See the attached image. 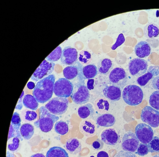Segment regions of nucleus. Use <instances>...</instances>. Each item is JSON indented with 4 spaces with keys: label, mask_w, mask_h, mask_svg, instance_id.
I'll list each match as a JSON object with an SVG mask.
<instances>
[{
    "label": "nucleus",
    "mask_w": 159,
    "mask_h": 157,
    "mask_svg": "<svg viewBox=\"0 0 159 157\" xmlns=\"http://www.w3.org/2000/svg\"><path fill=\"white\" fill-rule=\"evenodd\" d=\"M116 121L115 117L112 114L104 113L98 117L96 123L101 126L109 127L114 125Z\"/></svg>",
    "instance_id": "nucleus-22"
},
{
    "label": "nucleus",
    "mask_w": 159,
    "mask_h": 157,
    "mask_svg": "<svg viewBox=\"0 0 159 157\" xmlns=\"http://www.w3.org/2000/svg\"><path fill=\"white\" fill-rule=\"evenodd\" d=\"M17 137L20 139L21 141L23 140V138L20 132L19 129H14L11 124L9 128L7 140L12 138Z\"/></svg>",
    "instance_id": "nucleus-36"
},
{
    "label": "nucleus",
    "mask_w": 159,
    "mask_h": 157,
    "mask_svg": "<svg viewBox=\"0 0 159 157\" xmlns=\"http://www.w3.org/2000/svg\"><path fill=\"white\" fill-rule=\"evenodd\" d=\"M141 118L152 127L159 126V112L150 106H146L142 110Z\"/></svg>",
    "instance_id": "nucleus-7"
},
{
    "label": "nucleus",
    "mask_w": 159,
    "mask_h": 157,
    "mask_svg": "<svg viewBox=\"0 0 159 157\" xmlns=\"http://www.w3.org/2000/svg\"><path fill=\"white\" fill-rule=\"evenodd\" d=\"M139 144L135 134L129 132L125 134L122 138L121 147L123 151L133 153L136 151Z\"/></svg>",
    "instance_id": "nucleus-12"
},
{
    "label": "nucleus",
    "mask_w": 159,
    "mask_h": 157,
    "mask_svg": "<svg viewBox=\"0 0 159 157\" xmlns=\"http://www.w3.org/2000/svg\"><path fill=\"white\" fill-rule=\"evenodd\" d=\"M113 157H137L133 153L125 151L123 150L120 151L117 153Z\"/></svg>",
    "instance_id": "nucleus-40"
},
{
    "label": "nucleus",
    "mask_w": 159,
    "mask_h": 157,
    "mask_svg": "<svg viewBox=\"0 0 159 157\" xmlns=\"http://www.w3.org/2000/svg\"><path fill=\"white\" fill-rule=\"evenodd\" d=\"M137 150L138 154L142 156L147 155L149 152L148 145L143 143H140Z\"/></svg>",
    "instance_id": "nucleus-37"
},
{
    "label": "nucleus",
    "mask_w": 159,
    "mask_h": 157,
    "mask_svg": "<svg viewBox=\"0 0 159 157\" xmlns=\"http://www.w3.org/2000/svg\"><path fill=\"white\" fill-rule=\"evenodd\" d=\"M27 87L30 89H34L35 87L34 83L31 81L28 82L27 84Z\"/></svg>",
    "instance_id": "nucleus-47"
},
{
    "label": "nucleus",
    "mask_w": 159,
    "mask_h": 157,
    "mask_svg": "<svg viewBox=\"0 0 159 157\" xmlns=\"http://www.w3.org/2000/svg\"><path fill=\"white\" fill-rule=\"evenodd\" d=\"M94 80L93 79H89L88 80L87 84V87L88 89L91 90L94 89Z\"/></svg>",
    "instance_id": "nucleus-45"
},
{
    "label": "nucleus",
    "mask_w": 159,
    "mask_h": 157,
    "mask_svg": "<svg viewBox=\"0 0 159 157\" xmlns=\"http://www.w3.org/2000/svg\"><path fill=\"white\" fill-rule=\"evenodd\" d=\"M91 58V55L88 51L82 50L80 52L79 59L82 63L86 64L89 63Z\"/></svg>",
    "instance_id": "nucleus-35"
},
{
    "label": "nucleus",
    "mask_w": 159,
    "mask_h": 157,
    "mask_svg": "<svg viewBox=\"0 0 159 157\" xmlns=\"http://www.w3.org/2000/svg\"><path fill=\"white\" fill-rule=\"evenodd\" d=\"M152 85L154 89L159 90V76L155 77L153 79Z\"/></svg>",
    "instance_id": "nucleus-43"
},
{
    "label": "nucleus",
    "mask_w": 159,
    "mask_h": 157,
    "mask_svg": "<svg viewBox=\"0 0 159 157\" xmlns=\"http://www.w3.org/2000/svg\"><path fill=\"white\" fill-rule=\"evenodd\" d=\"M97 157H109L107 152L103 151L99 152L97 154Z\"/></svg>",
    "instance_id": "nucleus-46"
},
{
    "label": "nucleus",
    "mask_w": 159,
    "mask_h": 157,
    "mask_svg": "<svg viewBox=\"0 0 159 157\" xmlns=\"http://www.w3.org/2000/svg\"><path fill=\"white\" fill-rule=\"evenodd\" d=\"M113 64L109 58L101 59L98 62L97 67L99 73L106 75L108 74L112 69Z\"/></svg>",
    "instance_id": "nucleus-23"
},
{
    "label": "nucleus",
    "mask_w": 159,
    "mask_h": 157,
    "mask_svg": "<svg viewBox=\"0 0 159 157\" xmlns=\"http://www.w3.org/2000/svg\"><path fill=\"white\" fill-rule=\"evenodd\" d=\"M55 79L53 74H50L37 82L32 94L39 103H44L52 98L54 92Z\"/></svg>",
    "instance_id": "nucleus-1"
},
{
    "label": "nucleus",
    "mask_w": 159,
    "mask_h": 157,
    "mask_svg": "<svg viewBox=\"0 0 159 157\" xmlns=\"http://www.w3.org/2000/svg\"><path fill=\"white\" fill-rule=\"evenodd\" d=\"M24 91H23L20 96V97L18 102L17 103V105L15 108V109L19 110H21L22 109L23 107L22 100L23 96L24 95Z\"/></svg>",
    "instance_id": "nucleus-44"
},
{
    "label": "nucleus",
    "mask_w": 159,
    "mask_h": 157,
    "mask_svg": "<svg viewBox=\"0 0 159 157\" xmlns=\"http://www.w3.org/2000/svg\"><path fill=\"white\" fill-rule=\"evenodd\" d=\"M21 119L20 114L17 112L14 113L11 124L16 129H19L21 125Z\"/></svg>",
    "instance_id": "nucleus-34"
},
{
    "label": "nucleus",
    "mask_w": 159,
    "mask_h": 157,
    "mask_svg": "<svg viewBox=\"0 0 159 157\" xmlns=\"http://www.w3.org/2000/svg\"><path fill=\"white\" fill-rule=\"evenodd\" d=\"M148 63L144 59L136 58L131 60L129 62L128 68L130 73L133 76H141L146 73L148 69Z\"/></svg>",
    "instance_id": "nucleus-10"
},
{
    "label": "nucleus",
    "mask_w": 159,
    "mask_h": 157,
    "mask_svg": "<svg viewBox=\"0 0 159 157\" xmlns=\"http://www.w3.org/2000/svg\"><path fill=\"white\" fill-rule=\"evenodd\" d=\"M159 76V66H151L147 70V72L139 77L137 79L138 84L142 87H147L151 83L155 77Z\"/></svg>",
    "instance_id": "nucleus-13"
},
{
    "label": "nucleus",
    "mask_w": 159,
    "mask_h": 157,
    "mask_svg": "<svg viewBox=\"0 0 159 157\" xmlns=\"http://www.w3.org/2000/svg\"><path fill=\"white\" fill-rule=\"evenodd\" d=\"M68 101L66 98L57 97L52 98L45 105L51 113L60 115L64 113L68 107Z\"/></svg>",
    "instance_id": "nucleus-4"
},
{
    "label": "nucleus",
    "mask_w": 159,
    "mask_h": 157,
    "mask_svg": "<svg viewBox=\"0 0 159 157\" xmlns=\"http://www.w3.org/2000/svg\"><path fill=\"white\" fill-rule=\"evenodd\" d=\"M94 107L95 110L101 113H105L108 111L109 108V104L104 98H97L94 102Z\"/></svg>",
    "instance_id": "nucleus-26"
},
{
    "label": "nucleus",
    "mask_w": 159,
    "mask_h": 157,
    "mask_svg": "<svg viewBox=\"0 0 159 157\" xmlns=\"http://www.w3.org/2000/svg\"><path fill=\"white\" fill-rule=\"evenodd\" d=\"M149 103L152 107L159 111V90L152 93L149 97Z\"/></svg>",
    "instance_id": "nucleus-32"
},
{
    "label": "nucleus",
    "mask_w": 159,
    "mask_h": 157,
    "mask_svg": "<svg viewBox=\"0 0 159 157\" xmlns=\"http://www.w3.org/2000/svg\"><path fill=\"white\" fill-rule=\"evenodd\" d=\"M109 78L110 84L122 88L126 84L127 75L123 68L116 67L110 72Z\"/></svg>",
    "instance_id": "nucleus-8"
},
{
    "label": "nucleus",
    "mask_w": 159,
    "mask_h": 157,
    "mask_svg": "<svg viewBox=\"0 0 159 157\" xmlns=\"http://www.w3.org/2000/svg\"><path fill=\"white\" fill-rule=\"evenodd\" d=\"M23 103L25 107L33 110H36L39 106L38 102L36 99L30 94L26 95L24 96Z\"/></svg>",
    "instance_id": "nucleus-28"
},
{
    "label": "nucleus",
    "mask_w": 159,
    "mask_h": 157,
    "mask_svg": "<svg viewBox=\"0 0 159 157\" xmlns=\"http://www.w3.org/2000/svg\"><path fill=\"white\" fill-rule=\"evenodd\" d=\"M78 59V52L77 50L70 46L65 47L62 51L61 61L66 65H72L74 64Z\"/></svg>",
    "instance_id": "nucleus-14"
},
{
    "label": "nucleus",
    "mask_w": 159,
    "mask_h": 157,
    "mask_svg": "<svg viewBox=\"0 0 159 157\" xmlns=\"http://www.w3.org/2000/svg\"><path fill=\"white\" fill-rule=\"evenodd\" d=\"M70 97L74 103L77 104L82 105L89 101L90 94L87 86L80 83L74 87Z\"/></svg>",
    "instance_id": "nucleus-5"
},
{
    "label": "nucleus",
    "mask_w": 159,
    "mask_h": 157,
    "mask_svg": "<svg viewBox=\"0 0 159 157\" xmlns=\"http://www.w3.org/2000/svg\"><path fill=\"white\" fill-rule=\"evenodd\" d=\"M136 135L142 143H148L153 138L154 133L152 128L144 123L138 124L135 128Z\"/></svg>",
    "instance_id": "nucleus-11"
},
{
    "label": "nucleus",
    "mask_w": 159,
    "mask_h": 157,
    "mask_svg": "<svg viewBox=\"0 0 159 157\" xmlns=\"http://www.w3.org/2000/svg\"><path fill=\"white\" fill-rule=\"evenodd\" d=\"M55 65L54 62L44 60L34 72L30 79L37 82L50 75L54 70Z\"/></svg>",
    "instance_id": "nucleus-9"
},
{
    "label": "nucleus",
    "mask_w": 159,
    "mask_h": 157,
    "mask_svg": "<svg viewBox=\"0 0 159 157\" xmlns=\"http://www.w3.org/2000/svg\"><path fill=\"white\" fill-rule=\"evenodd\" d=\"M12 142V143L8 145V148L10 151H14L18 148L19 146L20 140L18 138L15 137L13 138Z\"/></svg>",
    "instance_id": "nucleus-39"
},
{
    "label": "nucleus",
    "mask_w": 159,
    "mask_h": 157,
    "mask_svg": "<svg viewBox=\"0 0 159 157\" xmlns=\"http://www.w3.org/2000/svg\"><path fill=\"white\" fill-rule=\"evenodd\" d=\"M143 33L145 36L148 39H153L159 35V28L155 24L150 23L144 27Z\"/></svg>",
    "instance_id": "nucleus-25"
},
{
    "label": "nucleus",
    "mask_w": 159,
    "mask_h": 157,
    "mask_svg": "<svg viewBox=\"0 0 159 157\" xmlns=\"http://www.w3.org/2000/svg\"><path fill=\"white\" fill-rule=\"evenodd\" d=\"M54 130L57 133L61 135H64L68 132L69 130L68 126L66 122L60 121L55 123Z\"/></svg>",
    "instance_id": "nucleus-31"
},
{
    "label": "nucleus",
    "mask_w": 159,
    "mask_h": 157,
    "mask_svg": "<svg viewBox=\"0 0 159 157\" xmlns=\"http://www.w3.org/2000/svg\"><path fill=\"white\" fill-rule=\"evenodd\" d=\"M104 145V142L99 138H97L92 143V146L93 148L97 150L102 149Z\"/></svg>",
    "instance_id": "nucleus-42"
},
{
    "label": "nucleus",
    "mask_w": 159,
    "mask_h": 157,
    "mask_svg": "<svg viewBox=\"0 0 159 157\" xmlns=\"http://www.w3.org/2000/svg\"><path fill=\"white\" fill-rule=\"evenodd\" d=\"M90 157H94V156L92 155V156H90Z\"/></svg>",
    "instance_id": "nucleus-51"
},
{
    "label": "nucleus",
    "mask_w": 159,
    "mask_h": 157,
    "mask_svg": "<svg viewBox=\"0 0 159 157\" xmlns=\"http://www.w3.org/2000/svg\"><path fill=\"white\" fill-rule=\"evenodd\" d=\"M122 96L124 100L127 104L136 106L142 102L143 94L139 87L135 85H129L123 89Z\"/></svg>",
    "instance_id": "nucleus-3"
},
{
    "label": "nucleus",
    "mask_w": 159,
    "mask_h": 157,
    "mask_svg": "<svg viewBox=\"0 0 159 157\" xmlns=\"http://www.w3.org/2000/svg\"><path fill=\"white\" fill-rule=\"evenodd\" d=\"M147 145L149 152H159V137L157 136L153 137Z\"/></svg>",
    "instance_id": "nucleus-33"
},
{
    "label": "nucleus",
    "mask_w": 159,
    "mask_h": 157,
    "mask_svg": "<svg viewBox=\"0 0 159 157\" xmlns=\"http://www.w3.org/2000/svg\"><path fill=\"white\" fill-rule=\"evenodd\" d=\"M152 157H159V154L153 156Z\"/></svg>",
    "instance_id": "nucleus-50"
},
{
    "label": "nucleus",
    "mask_w": 159,
    "mask_h": 157,
    "mask_svg": "<svg viewBox=\"0 0 159 157\" xmlns=\"http://www.w3.org/2000/svg\"><path fill=\"white\" fill-rule=\"evenodd\" d=\"M6 157H14V156L12 153L9 151H7V152Z\"/></svg>",
    "instance_id": "nucleus-49"
},
{
    "label": "nucleus",
    "mask_w": 159,
    "mask_h": 157,
    "mask_svg": "<svg viewBox=\"0 0 159 157\" xmlns=\"http://www.w3.org/2000/svg\"><path fill=\"white\" fill-rule=\"evenodd\" d=\"M73 89L72 83L66 78H60L54 83V93L58 97H68L71 95Z\"/></svg>",
    "instance_id": "nucleus-6"
},
{
    "label": "nucleus",
    "mask_w": 159,
    "mask_h": 157,
    "mask_svg": "<svg viewBox=\"0 0 159 157\" xmlns=\"http://www.w3.org/2000/svg\"><path fill=\"white\" fill-rule=\"evenodd\" d=\"M98 72L96 66L93 64H90L83 66L79 79L83 81L86 79H89L94 77Z\"/></svg>",
    "instance_id": "nucleus-19"
},
{
    "label": "nucleus",
    "mask_w": 159,
    "mask_h": 157,
    "mask_svg": "<svg viewBox=\"0 0 159 157\" xmlns=\"http://www.w3.org/2000/svg\"><path fill=\"white\" fill-rule=\"evenodd\" d=\"M102 141L106 144L115 145L119 140V136L115 129L109 128L103 130L101 135Z\"/></svg>",
    "instance_id": "nucleus-15"
},
{
    "label": "nucleus",
    "mask_w": 159,
    "mask_h": 157,
    "mask_svg": "<svg viewBox=\"0 0 159 157\" xmlns=\"http://www.w3.org/2000/svg\"><path fill=\"white\" fill-rule=\"evenodd\" d=\"M79 117L82 119H86L92 117L95 113L93 105L90 103L81 105L78 110Z\"/></svg>",
    "instance_id": "nucleus-24"
},
{
    "label": "nucleus",
    "mask_w": 159,
    "mask_h": 157,
    "mask_svg": "<svg viewBox=\"0 0 159 157\" xmlns=\"http://www.w3.org/2000/svg\"><path fill=\"white\" fill-rule=\"evenodd\" d=\"M134 52L136 55L139 58L146 57L151 53V48L150 45L146 41H140L135 45Z\"/></svg>",
    "instance_id": "nucleus-20"
},
{
    "label": "nucleus",
    "mask_w": 159,
    "mask_h": 157,
    "mask_svg": "<svg viewBox=\"0 0 159 157\" xmlns=\"http://www.w3.org/2000/svg\"><path fill=\"white\" fill-rule=\"evenodd\" d=\"M62 51L61 47L59 45L46 57V59L52 62L57 61L61 57Z\"/></svg>",
    "instance_id": "nucleus-30"
},
{
    "label": "nucleus",
    "mask_w": 159,
    "mask_h": 157,
    "mask_svg": "<svg viewBox=\"0 0 159 157\" xmlns=\"http://www.w3.org/2000/svg\"><path fill=\"white\" fill-rule=\"evenodd\" d=\"M65 148L70 154L76 155L81 151L82 145L81 142L77 139L71 138L66 141Z\"/></svg>",
    "instance_id": "nucleus-21"
},
{
    "label": "nucleus",
    "mask_w": 159,
    "mask_h": 157,
    "mask_svg": "<svg viewBox=\"0 0 159 157\" xmlns=\"http://www.w3.org/2000/svg\"><path fill=\"white\" fill-rule=\"evenodd\" d=\"M46 157H69V155L63 148L60 147L54 146L48 151Z\"/></svg>",
    "instance_id": "nucleus-27"
},
{
    "label": "nucleus",
    "mask_w": 159,
    "mask_h": 157,
    "mask_svg": "<svg viewBox=\"0 0 159 157\" xmlns=\"http://www.w3.org/2000/svg\"><path fill=\"white\" fill-rule=\"evenodd\" d=\"M125 41V38L123 34L121 33L118 35L115 43L112 45L111 49L113 50H115L118 47L122 44Z\"/></svg>",
    "instance_id": "nucleus-38"
},
{
    "label": "nucleus",
    "mask_w": 159,
    "mask_h": 157,
    "mask_svg": "<svg viewBox=\"0 0 159 157\" xmlns=\"http://www.w3.org/2000/svg\"><path fill=\"white\" fill-rule=\"evenodd\" d=\"M83 65L79 61H77L73 65L65 67L63 70L64 76L68 80H72L77 76L80 75Z\"/></svg>",
    "instance_id": "nucleus-16"
},
{
    "label": "nucleus",
    "mask_w": 159,
    "mask_h": 157,
    "mask_svg": "<svg viewBox=\"0 0 159 157\" xmlns=\"http://www.w3.org/2000/svg\"><path fill=\"white\" fill-rule=\"evenodd\" d=\"M30 157H45L42 154L37 153V154L32 155Z\"/></svg>",
    "instance_id": "nucleus-48"
},
{
    "label": "nucleus",
    "mask_w": 159,
    "mask_h": 157,
    "mask_svg": "<svg viewBox=\"0 0 159 157\" xmlns=\"http://www.w3.org/2000/svg\"><path fill=\"white\" fill-rule=\"evenodd\" d=\"M40 118L34 122V125L43 132L47 133L52 129L55 123L59 117L50 112L44 106L39 108Z\"/></svg>",
    "instance_id": "nucleus-2"
},
{
    "label": "nucleus",
    "mask_w": 159,
    "mask_h": 157,
    "mask_svg": "<svg viewBox=\"0 0 159 157\" xmlns=\"http://www.w3.org/2000/svg\"><path fill=\"white\" fill-rule=\"evenodd\" d=\"M103 93L106 97L112 101H118L121 98V90L116 86H107L103 90Z\"/></svg>",
    "instance_id": "nucleus-17"
},
{
    "label": "nucleus",
    "mask_w": 159,
    "mask_h": 157,
    "mask_svg": "<svg viewBox=\"0 0 159 157\" xmlns=\"http://www.w3.org/2000/svg\"><path fill=\"white\" fill-rule=\"evenodd\" d=\"M37 116V113L34 111H28L26 112L25 118L28 121H32L35 119Z\"/></svg>",
    "instance_id": "nucleus-41"
},
{
    "label": "nucleus",
    "mask_w": 159,
    "mask_h": 157,
    "mask_svg": "<svg viewBox=\"0 0 159 157\" xmlns=\"http://www.w3.org/2000/svg\"><path fill=\"white\" fill-rule=\"evenodd\" d=\"M79 129L80 132L84 135L90 137L95 133L96 126L94 122L91 119H86L80 124Z\"/></svg>",
    "instance_id": "nucleus-18"
},
{
    "label": "nucleus",
    "mask_w": 159,
    "mask_h": 157,
    "mask_svg": "<svg viewBox=\"0 0 159 157\" xmlns=\"http://www.w3.org/2000/svg\"><path fill=\"white\" fill-rule=\"evenodd\" d=\"M20 131L22 136L26 140L30 139L34 133L33 125L29 123H25L21 125Z\"/></svg>",
    "instance_id": "nucleus-29"
}]
</instances>
